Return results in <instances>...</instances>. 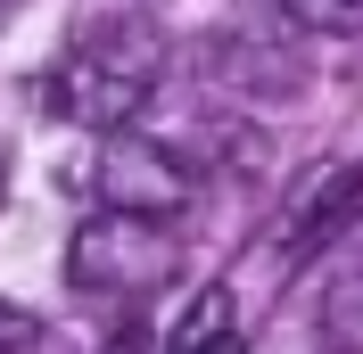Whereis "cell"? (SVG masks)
<instances>
[{"instance_id":"cell-2","label":"cell","mask_w":363,"mask_h":354,"mask_svg":"<svg viewBox=\"0 0 363 354\" xmlns=\"http://www.w3.org/2000/svg\"><path fill=\"white\" fill-rule=\"evenodd\" d=\"M67 272H74V288H91V297H149V288H165L182 272V239L165 231V222H149V215L99 206V215L74 231Z\"/></svg>"},{"instance_id":"cell-3","label":"cell","mask_w":363,"mask_h":354,"mask_svg":"<svg viewBox=\"0 0 363 354\" xmlns=\"http://www.w3.org/2000/svg\"><path fill=\"white\" fill-rule=\"evenodd\" d=\"M91 198L116 206V215L174 222V215H190V198H199V173H190V165L165 149V140L108 132V149H99V165H91Z\"/></svg>"},{"instance_id":"cell-5","label":"cell","mask_w":363,"mask_h":354,"mask_svg":"<svg viewBox=\"0 0 363 354\" xmlns=\"http://www.w3.org/2000/svg\"><path fill=\"white\" fill-rule=\"evenodd\" d=\"M165 354H248V330H240V305H231V288H206L190 297L165 338Z\"/></svg>"},{"instance_id":"cell-10","label":"cell","mask_w":363,"mask_h":354,"mask_svg":"<svg viewBox=\"0 0 363 354\" xmlns=\"http://www.w3.org/2000/svg\"><path fill=\"white\" fill-rule=\"evenodd\" d=\"M0 198H9V149H0Z\"/></svg>"},{"instance_id":"cell-4","label":"cell","mask_w":363,"mask_h":354,"mask_svg":"<svg viewBox=\"0 0 363 354\" xmlns=\"http://www.w3.org/2000/svg\"><path fill=\"white\" fill-rule=\"evenodd\" d=\"M355 206H363V156H355V165H322V173H306L297 198L281 206V247H289V256H314L330 231L355 222Z\"/></svg>"},{"instance_id":"cell-1","label":"cell","mask_w":363,"mask_h":354,"mask_svg":"<svg viewBox=\"0 0 363 354\" xmlns=\"http://www.w3.org/2000/svg\"><path fill=\"white\" fill-rule=\"evenodd\" d=\"M165 83V42L157 25H133V17H99L83 42H67V58L50 67V115H67L83 132H133L149 99Z\"/></svg>"},{"instance_id":"cell-11","label":"cell","mask_w":363,"mask_h":354,"mask_svg":"<svg viewBox=\"0 0 363 354\" xmlns=\"http://www.w3.org/2000/svg\"><path fill=\"white\" fill-rule=\"evenodd\" d=\"M9 8H17V0H0V25H9Z\"/></svg>"},{"instance_id":"cell-8","label":"cell","mask_w":363,"mask_h":354,"mask_svg":"<svg viewBox=\"0 0 363 354\" xmlns=\"http://www.w3.org/2000/svg\"><path fill=\"white\" fill-rule=\"evenodd\" d=\"M33 346H42V313H25V305L0 297V354H33Z\"/></svg>"},{"instance_id":"cell-6","label":"cell","mask_w":363,"mask_h":354,"mask_svg":"<svg viewBox=\"0 0 363 354\" xmlns=\"http://www.w3.org/2000/svg\"><path fill=\"white\" fill-rule=\"evenodd\" d=\"M322 338H330V354H363V272H347L322 297Z\"/></svg>"},{"instance_id":"cell-9","label":"cell","mask_w":363,"mask_h":354,"mask_svg":"<svg viewBox=\"0 0 363 354\" xmlns=\"http://www.w3.org/2000/svg\"><path fill=\"white\" fill-rule=\"evenodd\" d=\"M99 354H157V346H149V321H124V330H116Z\"/></svg>"},{"instance_id":"cell-7","label":"cell","mask_w":363,"mask_h":354,"mask_svg":"<svg viewBox=\"0 0 363 354\" xmlns=\"http://www.w3.org/2000/svg\"><path fill=\"white\" fill-rule=\"evenodd\" d=\"M306 33H363V0H281Z\"/></svg>"}]
</instances>
